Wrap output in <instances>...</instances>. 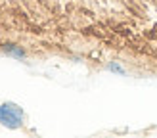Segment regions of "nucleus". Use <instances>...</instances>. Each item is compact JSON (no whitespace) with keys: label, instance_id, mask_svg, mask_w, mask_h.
Instances as JSON below:
<instances>
[{"label":"nucleus","instance_id":"7ed1b4c3","mask_svg":"<svg viewBox=\"0 0 157 138\" xmlns=\"http://www.w3.org/2000/svg\"><path fill=\"white\" fill-rule=\"evenodd\" d=\"M109 69H111V71H117V73H123V69H121L119 65H115V63H111V65H109Z\"/></svg>","mask_w":157,"mask_h":138},{"label":"nucleus","instance_id":"f03ea898","mask_svg":"<svg viewBox=\"0 0 157 138\" xmlns=\"http://www.w3.org/2000/svg\"><path fill=\"white\" fill-rule=\"evenodd\" d=\"M4 50L6 52H10V54H13V56H23V50H19V48H15V46H12V44H8V46H4Z\"/></svg>","mask_w":157,"mask_h":138},{"label":"nucleus","instance_id":"f257e3e1","mask_svg":"<svg viewBox=\"0 0 157 138\" xmlns=\"http://www.w3.org/2000/svg\"><path fill=\"white\" fill-rule=\"evenodd\" d=\"M0 123L8 128H19L23 125V109L15 104L0 105Z\"/></svg>","mask_w":157,"mask_h":138}]
</instances>
